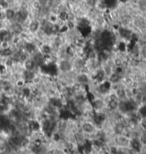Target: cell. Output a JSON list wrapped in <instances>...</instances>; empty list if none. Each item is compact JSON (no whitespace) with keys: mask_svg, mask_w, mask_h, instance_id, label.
Masks as SVG:
<instances>
[{"mask_svg":"<svg viewBox=\"0 0 146 154\" xmlns=\"http://www.w3.org/2000/svg\"><path fill=\"white\" fill-rule=\"evenodd\" d=\"M92 108L95 114H103L105 115L107 109L109 108L108 104L105 102L102 97H92Z\"/></svg>","mask_w":146,"mask_h":154,"instance_id":"obj_1","label":"cell"},{"mask_svg":"<svg viewBox=\"0 0 146 154\" xmlns=\"http://www.w3.org/2000/svg\"><path fill=\"white\" fill-rule=\"evenodd\" d=\"M74 132H75V139H76L77 143L79 146L80 148H82L85 144L87 142V138L86 134L82 129L81 126H77L74 128Z\"/></svg>","mask_w":146,"mask_h":154,"instance_id":"obj_2","label":"cell"},{"mask_svg":"<svg viewBox=\"0 0 146 154\" xmlns=\"http://www.w3.org/2000/svg\"><path fill=\"white\" fill-rule=\"evenodd\" d=\"M41 25H40V22L38 20H33L32 21L31 24H30V27L27 30L30 32L35 33L40 28Z\"/></svg>","mask_w":146,"mask_h":154,"instance_id":"obj_3","label":"cell"},{"mask_svg":"<svg viewBox=\"0 0 146 154\" xmlns=\"http://www.w3.org/2000/svg\"><path fill=\"white\" fill-rule=\"evenodd\" d=\"M6 13V19L8 20L11 21V22H14V16H15V11L12 8H9V9L5 10Z\"/></svg>","mask_w":146,"mask_h":154,"instance_id":"obj_4","label":"cell"},{"mask_svg":"<svg viewBox=\"0 0 146 154\" xmlns=\"http://www.w3.org/2000/svg\"><path fill=\"white\" fill-rule=\"evenodd\" d=\"M30 4L31 7L34 9H39L42 7L41 4H40V2L38 0H32Z\"/></svg>","mask_w":146,"mask_h":154,"instance_id":"obj_5","label":"cell"},{"mask_svg":"<svg viewBox=\"0 0 146 154\" xmlns=\"http://www.w3.org/2000/svg\"><path fill=\"white\" fill-rule=\"evenodd\" d=\"M11 45H12V44H11L9 42L1 41V44H0V48H1V49H9V48L11 47Z\"/></svg>","mask_w":146,"mask_h":154,"instance_id":"obj_6","label":"cell"},{"mask_svg":"<svg viewBox=\"0 0 146 154\" xmlns=\"http://www.w3.org/2000/svg\"><path fill=\"white\" fill-rule=\"evenodd\" d=\"M141 143L143 146V147H146V131H142L140 137Z\"/></svg>","mask_w":146,"mask_h":154,"instance_id":"obj_7","label":"cell"},{"mask_svg":"<svg viewBox=\"0 0 146 154\" xmlns=\"http://www.w3.org/2000/svg\"><path fill=\"white\" fill-rule=\"evenodd\" d=\"M66 153V150H64L62 149L56 148L52 151V154H65Z\"/></svg>","mask_w":146,"mask_h":154,"instance_id":"obj_8","label":"cell"}]
</instances>
